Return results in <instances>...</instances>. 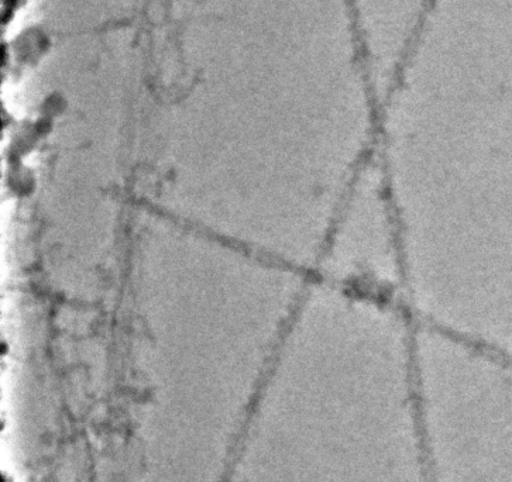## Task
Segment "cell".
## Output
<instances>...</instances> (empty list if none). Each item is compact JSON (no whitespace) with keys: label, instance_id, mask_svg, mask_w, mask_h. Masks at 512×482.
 <instances>
[{"label":"cell","instance_id":"obj_1","mask_svg":"<svg viewBox=\"0 0 512 482\" xmlns=\"http://www.w3.org/2000/svg\"><path fill=\"white\" fill-rule=\"evenodd\" d=\"M301 340V482H431L418 325L398 298L325 282Z\"/></svg>","mask_w":512,"mask_h":482},{"label":"cell","instance_id":"obj_2","mask_svg":"<svg viewBox=\"0 0 512 482\" xmlns=\"http://www.w3.org/2000/svg\"><path fill=\"white\" fill-rule=\"evenodd\" d=\"M321 254L326 282L400 299V225L376 157L340 206Z\"/></svg>","mask_w":512,"mask_h":482}]
</instances>
